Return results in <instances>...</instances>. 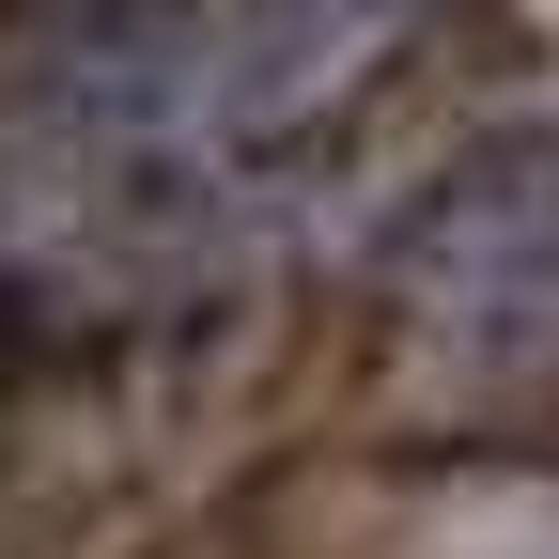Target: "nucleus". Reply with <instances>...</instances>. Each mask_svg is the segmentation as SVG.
Segmentation results:
<instances>
[{
    "mask_svg": "<svg viewBox=\"0 0 559 559\" xmlns=\"http://www.w3.org/2000/svg\"><path fill=\"white\" fill-rule=\"evenodd\" d=\"M389 311L419 373H451L466 404L559 389V124H498L419 187L389 249Z\"/></svg>",
    "mask_w": 559,
    "mask_h": 559,
    "instance_id": "f257e3e1",
    "label": "nucleus"
},
{
    "mask_svg": "<svg viewBox=\"0 0 559 559\" xmlns=\"http://www.w3.org/2000/svg\"><path fill=\"white\" fill-rule=\"evenodd\" d=\"M436 0H202V47H187V109L234 140V156H280V140L342 124L389 62L419 47Z\"/></svg>",
    "mask_w": 559,
    "mask_h": 559,
    "instance_id": "f03ea898",
    "label": "nucleus"
}]
</instances>
